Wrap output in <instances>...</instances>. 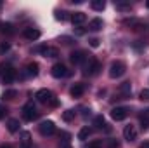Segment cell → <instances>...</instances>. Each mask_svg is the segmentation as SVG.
<instances>
[{
  "mask_svg": "<svg viewBox=\"0 0 149 148\" xmlns=\"http://www.w3.org/2000/svg\"><path fill=\"white\" fill-rule=\"evenodd\" d=\"M19 127H21V124H19V120L17 118H9V122H7V129H9V132H17L19 131Z\"/></svg>",
  "mask_w": 149,
  "mask_h": 148,
  "instance_id": "cell-20",
  "label": "cell"
},
{
  "mask_svg": "<svg viewBox=\"0 0 149 148\" xmlns=\"http://www.w3.org/2000/svg\"><path fill=\"white\" fill-rule=\"evenodd\" d=\"M120 96H121V99H125V98H128L130 96V92H132V85H130V82H123V84H120Z\"/></svg>",
  "mask_w": 149,
  "mask_h": 148,
  "instance_id": "cell-17",
  "label": "cell"
},
{
  "mask_svg": "<svg viewBox=\"0 0 149 148\" xmlns=\"http://www.w3.org/2000/svg\"><path fill=\"white\" fill-rule=\"evenodd\" d=\"M2 5H3V4H2V2H0V7H2Z\"/></svg>",
  "mask_w": 149,
  "mask_h": 148,
  "instance_id": "cell-41",
  "label": "cell"
},
{
  "mask_svg": "<svg viewBox=\"0 0 149 148\" xmlns=\"http://www.w3.org/2000/svg\"><path fill=\"white\" fill-rule=\"evenodd\" d=\"M35 98H37L40 103H43V105H47V106H52V108L59 105L56 94H54L52 91H49V89H40V91H37Z\"/></svg>",
  "mask_w": 149,
  "mask_h": 148,
  "instance_id": "cell-1",
  "label": "cell"
},
{
  "mask_svg": "<svg viewBox=\"0 0 149 148\" xmlns=\"http://www.w3.org/2000/svg\"><path fill=\"white\" fill-rule=\"evenodd\" d=\"M33 141H31V134L28 131H23L21 132V148H31Z\"/></svg>",
  "mask_w": 149,
  "mask_h": 148,
  "instance_id": "cell-18",
  "label": "cell"
},
{
  "mask_svg": "<svg viewBox=\"0 0 149 148\" xmlns=\"http://www.w3.org/2000/svg\"><path fill=\"white\" fill-rule=\"evenodd\" d=\"M0 148H12V145H10V143H2Z\"/></svg>",
  "mask_w": 149,
  "mask_h": 148,
  "instance_id": "cell-37",
  "label": "cell"
},
{
  "mask_svg": "<svg viewBox=\"0 0 149 148\" xmlns=\"http://www.w3.org/2000/svg\"><path fill=\"white\" fill-rule=\"evenodd\" d=\"M0 28H2V33H3V35H14V33H16V30H14V25H12V23H3Z\"/></svg>",
  "mask_w": 149,
  "mask_h": 148,
  "instance_id": "cell-22",
  "label": "cell"
},
{
  "mask_svg": "<svg viewBox=\"0 0 149 148\" xmlns=\"http://www.w3.org/2000/svg\"><path fill=\"white\" fill-rule=\"evenodd\" d=\"M127 72V65L123 61H113L111 66H109V77L111 78H120L123 77Z\"/></svg>",
  "mask_w": 149,
  "mask_h": 148,
  "instance_id": "cell-2",
  "label": "cell"
},
{
  "mask_svg": "<svg viewBox=\"0 0 149 148\" xmlns=\"http://www.w3.org/2000/svg\"><path fill=\"white\" fill-rule=\"evenodd\" d=\"M90 134H92V129H90L88 125H85V127L80 129V132H78V140H80V141H87V140L90 138Z\"/></svg>",
  "mask_w": 149,
  "mask_h": 148,
  "instance_id": "cell-21",
  "label": "cell"
},
{
  "mask_svg": "<svg viewBox=\"0 0 149 148\" xmlns=\"http://www.w3.org/2000/svg\"><path fill=\"white\" fill-rule=\"evenodd\" d=\"M21 111H23V118L28 120V122H33L38 117V111H37V108H35L33 103H26V105L21 108Z\"/></svg>",
  "mask_w": 149,
  "mask_h": 148,
  "instance_id": "cell-3",
  "label": "cell"
},
{
  "mask_svg": "<svg viewBox=\"0 0 149 148\" xmlns=\"http://www.w3.org/2000/svg\"><path fill=\"white\" fill-rule=\"evenodd\" d=\"M134 49H135V51H141V49H144V42H139V40H137V42L134 44Z\"/></svg>",
  "mask_w": 149,
  "mask_h": 148,
  "instance_id": "cell-33",
  "label": "cell"
},
{
  "mask_svg": "<svg viewBox=\"0 0 149 148\" xmlns=\"http://www.w3.org/2000/svg\"><path fill=\"white\" fill-rule=\"evenodd\" d=\"M99 42H101L99 38H90V40H88V44H90V47H99Z\"/></svg>",
  "mask_w": 149,
  "mask_h": 148,
  "instance_id": "cell-32",
  "label": "cell"
},
{
  "mask_svg": "<svg viewBox=\"0 0 149 148\" xmlns=\"http://www.w3.org/2000/svg\"><path fill=\"white\" fill-rule=\"evenodd\" d=\"M56 19L66 21V19H68V12H66V11H57V12H56Z\"/></svg>",
  "mask_w": 149,
  "mask_h": 148,
  "instance_id": "cell-28",
  "label": "cell"
},
{
  "mask_svg": "<svg viewBox=\"0 0 149 148\" xmlns=\"http://www.w3.org/2000/svg\"><path fill=\"white\" fill-rule=\"evenodd\" d=\"M10 51V42H0V56H3V54H7Z\"/></svg>",
  "mask_w": 149,
  "mask_h": 148,
  "instance_id": "cell-27",
  "label": "cell"
},
{
  "mask_svg": "<svg viewBox=\"0 0 149 148\" xmlns=\"http://www.w3.org/2000/svg\"><path fill=\"white\" fill-rule=\"evenodd\" d=\"M141 127L146 131L149 129V117H141Z\"/></svg>",
  "mask_w": 149,
  "mask_h": 148,
  "instance_id": "cell-29",
  "label": "cell"
},
{
  "mask_svg": "<svg viewBox=\"0 0 149 148\" xmlns=\"http://www.w3.org/2000/svg\"><path fill=\"white\" fill-rule=\"evenodd\" d=\"M102 28H104V21H102L101 18L90 19V23H88V30H90V32H99V30H102Z\"/></svg>",
  "mask_w": 149,
  "mask_h": 148,
  "instance_id": "cell-15",
  "label": "cell"
},
{
  "mask_svg": "<svg viewBox=\"0 0 149 148\" xmlns=\"http://www.w3.org/2000/svg\"><path fill=\"white\" fill-rule=\"evenodd\" d=\"M70 61L76 65V66H80V65H83L85 61H87V52L85 51H73L71 54H70Z\"/></svg>",
  "mask_w": 149,
  "mask_h": 148,
  "instance_id": "cell-8",
  "label": "cell"
},
{
  "mask_svg": "<svg viewBox=\"0 0 149 148\" xmlns=\"http://www.w3.org/2000/svg\"><path fill=\"white\" fill-rule=\"evenodd\" d=\"M16 77H17V73H16V70H14L12 66H5V68H3V75H2L3 84H12Z\"/></svg>",
  "mask_w": 149,
  "mask_h": 148,
  "instance_id": "cell-10",
  "label": "cell"
},
{
  "mask_svg": "<svg viewBox=\"0 0 149 148\" xmlns=\"http://www.w3.org/2000/svg\"><path fill=\"white\" fill-rule=\"evenodd\" d=\"M90 7H92L94 11H104L106 2H104V0H92V2H90Z\"/></svg>",
  "mask_w": 149,
  "mask_h": 148,
  "instance_id": "cell-23",
  "label": "cell"
},
{
  "mask_svg": "<svg viewBox=\"0 0 149 148\" xmlns=\"http://www.w3.org/2000/svg\"><path fill=\"white\" fill-rule=\"evenodd\" d=\"M74 115H76L74 110H66L64 113H63V120H64V122H71V120L74 118Z\"/></svg>",
  "mask_w": 149,
  "mask_h": 148,
  "instance_id": "cell-26",
  "label": "cell"
},
{
  "mask_svg": "<svg viewBox=\"0 0 149 148\" xmlns=\"http://www.w3.org/2000/svg\"><path fill=\"white\" fill-rule=\"evenodd\" d=\"M87 148H102V143L101 141H90L87 145Z\"/></svg>",
  "mask_w": 149,
  "mask_h": 148,
  "instance_id": "cell-31",
  "label": "cell"
},
{
  "mask_svg": "<svg viewBox=\"0 0 149 148\" xmlns=\"http://www.w3.org/2000/svg\"><path fill=\"white\" fill-rule=\"evenodd\" d=\"M0 26H2V25H0Z\"/></svg>",
  "mask_w": 149,
  "mask_h": 148,
  "instance_id": "cell-42",
  "label": "cell"
},
{
  "mask_svg": "<svg viewBox=\"0 0 149 148\" xmlns=\"http://www.w3.org/2000/svg\"><path fill=\"white\" fill-rule=\"evenodd\" d=\"M118 147H120V143L116 140H109V148H118Z\"/></svg>",
  "mask_w": 149,
  "mask_h": 148,
  "instance_id": "cell-35",
  "label": "cell"
},
{
  "mask_svg": "<svg viewBox=\"0 0 149 148\" xmlns=\"http://www.w3.org/2000/svg\"><path fill=\"white\" fill-rule=\"evenodd\" d=\"M141 117H149V108H146V110H142V113H141Z\"/></svg>",
  "mask_w": 149,
  "mask_h": 148,
  "instance_id": "cell-36",
  "label": "cell"
},
{
  "mask_svg": "<svg viewBox=\"0 0 149 148\" xmlns=\"http://www.w3.org/2000/svg\"><path fill=\"white\" fill-rule=\"evenodd\" d=\"M85 21H87V14H85V12H80V11H78V12H73V14H71V23H73V25H78V26H80V25H83Z\"/></svg>",
  "mask_w": 149,
  "mask_h": 148,
  "instance_id": "cell-16",
  "label": "cell"
},
{
  "mask_svg": "<svg viewBox=\"0 0 149 148\" xmlns=\"http://www.w3.org/2000/svg\"><path fill=\"white\" fill-rule=\"evenodd\" d=\"M24 70H26V75H30V77H37L40 66H38V63L31 61V63H28V65H26V68H24Z\"/></svg>",
  "mask_w": 149,
  "mask_h": 148,
  "instance_id": "cell-19",
  "label": "cell"
},
{
  "mask_svg": "<svg viewBox=\"0 0 149 148\" xmlns=\"http://www.w3.org/2000/svg\"><path fill=\"white\" fill-rule=\"evenodd\" d=\"M128 111H130V108H127V106H116V108L111 110V118L116 120V122L125 120V118L128 117Z\"/></svg>",
  "mask_w": 149,
  "mask_h": 148,
  "instance_id": "cell-7",
  "label": "cell"
},
{
  "mask_svg": "<svg viewBox=\"0 0 149 148\" xmlns=\"http://www.w3.org/2000/svg\"><path fill=\"white\" fill-rule=\"evenodd\" d=\"M139 148H149V141H144V143H141V147Z\"/></svg>",
  "mask_w": 149,
  "mask_h": 148,
  "instance_id": "cell-38",
  "label": "cell"
},
{
  "mask_svg": "<svg viewBox=\"0 0 149 148\" xmlns=\"http://www.w3.org/2000/svg\"><path fill=\"white\" fill-rule=\"evenodd\" d=\"M141 99H142V101H144V99L149 101V89H142V91H141Z\"/></svg>",
  "mask_w": 149,
  "mask_h": 148,
  "instance_id": "cell-30",
  "label": "cell"
},
{
  "mask_svg": "<svg viewBox=\"0 0 149 148\" xmlns=\"http://www.w3.org/2000/svg\"><path fill=\"white\" fill-rule=\"evenodd\" d=\"M114 5H116L118 11H130V9H132L130 2H114Z\"/></svg>",
  "mask_w": 149,
  "mask_h": 148,
  "instance_id": "cell-25",
  "label": "cell"
},
{
  "mask_svg": "<svg viewBox=\"0 0 149 148\" xmlns=\"http://www.w3.org/2000/svg\"><path fill=\"white\" fill-rule=\"evenodd\" d=\"M123 138L127 140V141H135L137 140V129H135V125H127L125 129H123Z\"/></svg>",
  "mask_w": 149,
  "mask_h": 148,
  "instance_id": "cell-12",
  "label": "cell"
},
{
  "mask_svg": "<svg viewBox=\"0 0 149 148\" xmlns=\"http://www.w3.org/2000/svg\"><path fill=\"white\" fill-rule=\"evenodd\" d=\"M17 96V91L16 89H7L3 94H2V99H14Z\"/></svg>",
  "mask_w": 149,
  "mask_h": 148,
  "instance_id": "cell-24",
  "label": "cell"
},
{
  "mask_svg": "<svg viewBox=\"0 0 149 148\" xmlns=\"http://www.w3.org/2000/svg\"><path fill=\"white\" fill-rule=\"evenodd\" d=\"M35 51L40 52L42 56H45V58H56V56H59V51L54 49V47H49V45H38Z\"/></svg>",
  "mask_w": 149,
  "mask_h": 148,
  "instance_id": "cell-9",
  "label": "cell"
},
{
  "mask_svg": "<svg viewBox=\"0 0 149 148\" xmlns=\"http://www.w3.org/2000/svg\"><path fill=\"white\" fill-rule=\"evenodd\" d=\"M99 72H101V63H99L95 58L88 59V63L85 65V72H83V73L88 75V77H95Z\"/></svg>",
  "mask_w": 149,
  "mask_h": 148,
  "instance_id": "cell-4",
  "label": "cell"
},
{
  "mask_svg": "<svg viewBox=\"0 0 149 148\" xmlns=\"http://www.w3.org/2000/svg\"><path fill=\"white\" fill-rule=\"evenodd\" d=\"M40 30L38 28H24L23 30V37L26 38V40H30V42H33V40H38L40 38Z\"/></svg>",
  "mask_w": 149,
  "mask_h": 148,
  "instance_id": "cell-11",
  "label": "cell"
},
{
  "mask_svg": "<svg viewBox=\"0 0 149 148\" xmlns=\"http://www.w3.org/2000/svg\"><path fill=\"white\" fill-rule=\"evenodd\" d=\"M94 125H95L99 131H106V132H109V131H111V127L108 125V122L104 120V117H102V115H97V117L94 118Z\"/></svg>",
  "mask_w": 149,
  "mask_h": 148,
  "instance_id": "cell-13",
  "label": "cell"
},
{
  "mask_svg": "<svg viewBox=\"0 0 149 148\" xmlns=\"http://www.w3.org/2000/svg\"><path fill=\"white\" fill-rule=\"evenodd\" d=\"M146 7H148V9H149V0H148V2H146Z\"/></svg>",
  "mask_w": 149,
  "mask_h": 148,
  "instance_id": "cell-40",
  "label": "cell"
},
{
  "mask_svg": "<svg viewBox=\"0 0 149 148\" xmlns=\"http://www.w3.org/2000/svg\"><path fill=\"white\" fill-rule=\"evenodd\" d=\"M83 92H85V84H81V82L73 84V85H71V89H70V94H71L73 98H81V96H83Z\"/></svg>",
  "mask_w": 149,
  "mask_h": 148,
  "instance_id": "cell-14",
  "label": "cell"
},
{
  "mask_svg": "<svg viewBox=\"0 0 149 148\" xmlns=\"http://www.w3.org/2000/svg\"><path fill=\"white\" fill-rule=\"evenodd\" d=\"M50 73H52L54 78H64V77L70 75V70H68L63 63H56V65L50 68Z\"/></svg>",
  "mask_w": 149,
  "mask_h": 148,
  "instance_id": "cell-5",
  "label": "cell"
},
{
  "mask_svg": "<svg viewBox=\"0 0 149 148\" xmlns=\"http://www.w3.org/2000/svg\"><path fill=\"white\" fill-rule=\"evenodd\" d=\"M61 148H71V145H70V143H64V145H63Z\"/></svg>",
  "mask_w": 149,
  "mask_h": 148,
  "instance_id": "cell-39",
  "label": "cell"
},
{
  "mask_svg": "<svg viewBox=\"0 0 149 148\" xmlns=\"http://www.w3.org/2000/svg\"><path fill=\"white\" fill-rule=\"evenodd\" d=\"M38 131H40L42 136H52V134L56 132V125H54L52 120H43V122L38 125Z\"/></svg>",
  "mask_w": 149,
  "mask_h": 148,
  "instance_id": "cell-6",
  "label": "cell"
},
{
  "mask_svg": "<svg viewBox=\"0 0 149 148\" xmlns=\"http://www.w3.org/2000/svg\"><path fill=\"white\" fill-rule=\"evenodd\" d=\"M5 113H7V108H5L3 105H0V120H2L3 117H5Z\"/></svg>",
  "mask_w": 149,
  "mask_h": 148,
  "instance_id": "cell-34",
  "label": "cell"
}]
</instances>
